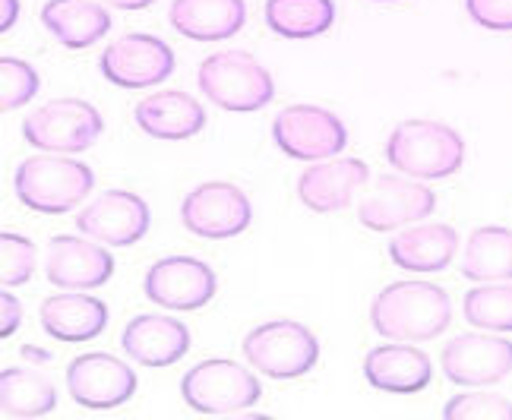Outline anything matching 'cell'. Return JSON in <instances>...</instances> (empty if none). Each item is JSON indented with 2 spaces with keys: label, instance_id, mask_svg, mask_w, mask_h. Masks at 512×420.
Listing matches in <instances>:
<instances>
[{
  "label": "cell",
  "instance_id": "obj_1",
  "mask_svg": "<svg viewBox=\"0 0 512 420\" xmlns=\"http://www.w3.org/2000/svg\"><path fill=\"white\" fill-rule=\"evenodd\" d=\"M452 304L440 285L430 282H392L370 307V326L389 342H430L449 329Z\"/></svg>",
  "mask_w": 512,
  "mask_h": 420
},
{
  "label": "cell",
  "instance_id": "obj_2",
  "mask_svg": "<svg viewBox=\"0 0 512 420\" xmlns=\"http://www.w3.org/2000/svg\"><path fill=\"white\" fill-rule=\"evenodd\" d=\"M386 162L415 180L452 177L465 162V139L440 120L411 117L389 133Z\"/></svg>",
  "mask_w": 512,
  "mask_h": 420
},
{
  "label": "cell",
  "instance_id": "obj_3",
  "mask_svg": "<svg viewBox=\"0 0 512 420\" xmlns=\"http://www.w3.org/2000/svg\"><path fill=\"white\" fill-rule=\"evenodd\" d=\"M95 187V174L89 165L67 155H32L13 174L16 199L32 212L64 215L76 209Z\"/></svg>",
  "mask_w": 512,
  "mask_h": 420
},
{
  "label": "cell",
  "instance_id": "obj_4",
  "mask_svg": "<svg viewBox=\"0 0 512 420\" xmlns=\"http://www.w3.org/2000/svg\"><path fill=\"white\" fill-rule=\"evenodd\" d=\"M200 92L215 108L250 114L266 108L275 98L272 73L247 51H219L209 54L196 73Z\"/></svg>",
  "mask_w": 512,
  "mask_h": 420
},
{
  "label": "cell",
  "instance_id": "obj_5",
  "mask_svg": "<svg viewBox=\"0 0 512 420\" xmlns=\"http://www.w3.org/2000/svg\"><path fill=\"white\" fill-rule=\"evenodd\" d=\"M244 357L269 379H298L317 367L320 338L294 319H272L247 332Z\"/></svg>",
  "mask_w": 512,
  "mask_h": 420
},
{
  "label": "cell",
  "instance_id": "obj_6",
  "mask_svg": "<svg viewBox=\"0 0 512 420\" xmlns=\"http://www.w3.org/2000/svg\"><path fill=\"white\" fill-rule=\"evenodd\" d=\"M263 386L250 370L225 357L196 364L181 379V398L200 414H231L260 402Z\"/></svg>",
  "mask_w": 512,
  "mask_h": 420
},
{
  "label": "cell",
  "instance_id": "obj_7",
  "mask_svg": "<svg viewBox=\"0 0 512 420\" xmlns=\"http://www.w3.org/2000/svg\"><path fill=\"white\" fill-rule=\"evenodd\" d=\"M105 130V120L83 98H54V102L42 105L32 117L23 120V136L26 143L57 152V155H76L86 152Z\"/></svg>",
  "mask_w": 512,
  "mask_h": 420
},
{
  "label": "cell",
  "instance_id": "obj_8",
  "mask_svg": "<svg viewBox=\"0 0 512 420\" xmlns=\"http://www.w3.org/2000/svg\"><path fill=\"white\" fill-rule=\"evenodd\" d=\"M272 143L294 162H323L348 146V130L320 105H291L272 120Z\"/></svg>",
  "mask_w": 512,
  "mask_h": 420
},
{
  "label": "cell",
  "instance_id": "obj_9",
  "mask_svg": "<svg viewBox=\"0 0 512 420\" xmlns=\"http://www.w3.org/2000/svg\"><path fill=\"white\" fill-rule=\"evenodd\" d=\"M181 222L190 234L225 240L238 237L253 222V206L241 187L228 180H209V184L193 187L181 203Z\"/></svg>",
  "mask_w": 512,
  "mask_h": 420
},
{
  "label": "cell",
  "instance_id": "obj_10",
  "mask_svg": "<svg viewBox=\"0 0 512 420\" xmlns=\"http://www.w3.org/2000/svg\"><path fill=\"white\" fill-rule=\"evenodd\" d=\"M98 70L117 89H152L174 73V51L162 38L133 32L102 51Z\"/></svg>",
  "mask_w": 512,
  "mask_h": 420
},
{
  "label": "cell",
  "instance_id": "obj_11",
  "mask_svg": "<svg viewBox=\"0 0 512 420\" xmlns=\"http://www.w3.org/2000/svg\"><path fill=\"white\" fill-rule=\"evenodd\" d=\"M67 392L76 405L92 411L121 408L136 395V373L114 354L92 351L70 360Z\"/></svg>",
  "mask_w": 512,
  "mask_h": 420
},
{
  "label": "cell",
  "instance_id": "obj_12",
  "mask_svg": "<svg viewBox=\"0 0 512 420\" xmlns=\"http://www.w3.org/2000/svg\"><path fill=\"white\" fill-rule=\"evenodd\" d=\"M440 367L456 386H494L512 373V342L487 332L459 335L443 348Z\"/></svg>",
  "mask_w": 512,
  "mask_h": 420
},
{
  "label": "cell",
  "instance_id": "obj_13",
  "mask_svg": "<svg viewBox=\"0 0 512 420\" xmlns=\"http://www.w3.org/2000/svg\"><path fill=\"white\" fill-rule=\"evenodd\" d=\"M146 297L165 310H200L219 291V278L209 269V263L193 256H168L159 259L146 272Z\"/></svg>",
  "mask_w": 512,
  "mask_h": 420
},
{
  "label": "cell",
  "instance_id": "obj_14",
  "mask_svg": "<svg viewBox=\"0 0 512 420\" xmlns=\"http://www.w3.org/2000/svg\"><path fill=\"white\" fill-rule=\"evenodd\" d=\"M149 206L143 196L127 190H108L76 215V228L83 237H92L108 247H133L149 231Z\"/></svg>",
  "mask_w": 512,
  "mask_h": 420
},
{
  "label": "cell",
  "instance_id": "obj_15",
  "mask_svg": "<svg viewBox=\"0 0 512 420\" xmlns=\"http://www.w3.org/2000/svg\"><path fill=\"white\" fill-rule=\"evenodd\" d=\"M437 209V193L418 184L408 174H383L361 209L358 218L370 231H396L405 225H415Z\"/></svg>",
  "mask_w": 512,
  "mask_h": 420
},
{
  "label": "cell",
  "instance_id": "obj_16",
  "mask_svg": "<svg viewBox=\"0 0 512 420\" xmlns=\"http://www.w3.org/2000/svg\"><path fill=\"white\" fill-rule=\"evenodd\" d=\"M45 275L54 288L64 291H95L111 282L114 275V256L105 244H92L83 237L61 234L48 244L45 256Z\"/></svg>",
  "mask_w": 512,
  "mask_h": 420
},
{
  "label": "cell",
  "instance_id": "obj_17",
  "mask_svg": "<svg viewBox=\"0 0 512 420\" xmlns=\"http://www.w3.org/2000/svg\"><path fill=\"white\" fill-rule=\"evenodd\" d=\"M136 127L162 143H184L206 127V111L193 95L181 89L152 92L133 111Z\"/></svg>",
  "mask_w": 512,
  "mask_h": 420
},
{
  "label": "cell",
  "instance_id": "obj_18",
  "mask_svg": "<svg viewBox=\"0 0 512 420\" xmlns=\"http://www.w3.org/2000/svg\"><path fill=\"white\" fill-rule=\"evenodd\" d=\"M121 345L127 357H133L140 367L162 370L177 364L190 351V329L181 319L168 316H136L127 323Z\"/></svg>",
  "mask_w": 512,
  "mask_h": 420
},
{
  "label": "cell",
  "instance_id": "obj_19",
  "mask_svg": "<svg viewBox=\"0 0 512 420\" xmlns=\"http://www.w3.org/2000/svg\"><path fill=\"white\" fill-rule=\"evenodd\" d=\"M42 329L64 345L92 342L108 326V307L105 300L92 294H51L38 307Z\"/></svg>",
  "mask_w": 512,
  "mask_h": 420
},
{
  "label": "cell",
  "instance_id": "obj_20",
  "mask_svg": "<svg viewBox=\"0 0 512 420\" xmlns=\"http://www.w3.org/2000/svg\"><path fill=\"white\" fill-rule=\"evenodd\" d=\"M430 376H433L430 357L411 342L380 345L364 357V379L380 392L415 395V392L427 389Z\"/></svg>",
  "mask_w": 512,
  "mask_h": 420
},
{
  "label": "cell",
  "instance_id": "obj_21",
  "mask_svg": "<svg viewBox=\"0 0 512 420\" xmlns=\"http://www.w3.org/2000/svg\"><path fill=\"white\" fill-rule=\"evenodd\" d=\"M370 168L361 158H336V162H320L301 174L298 199L310 212H336L351 203L358 187L367 184Z\"/></svg>",
  "mask_w": 512,
  "mask_h": 420
},
{
  "label": "cell",
  "instance_id": "obj_22",
  "mask_svg": "<svg viewBox=\"0 0 512 420\" xmlns=\"http://www.w3.org/2000/svg\"><path fill=\"white\" fill-rule=\"evenodd\" d=\"M171 26L190 42H225L247 23L244 0H174Z\"/></svg>",
  "mask_w": 512,
  "mask_h": 420
},
{
  "label": "cell",
  "instance_id": "obj_23",
  "mask_svg": "<svg viewBox=\"0 0 512 420\" xmlns=\"http://www.w3.org/2000/svg\"><path fill=\"white\" fill-rule=\"evenodd\" d=\"M459 250V234L452 225L424 222L402 231L389 244L392 263L405 272H443Z\"/></svg>",
  "mask_w": 512,
  "mask_h": 420
},
{
  "label": "cell",
  "instance_id": "obj_24",
  "mask_svg": "<svg viewBox=\"0 0 512 420\" xmlns=\"http://www.w3.org/2000/svg\"><path fill=\"white\" fill-rule=\"evenodd\" d=\"M45 29L70 51L92 48L111 29V16L95 0H48L42 7Z\"/></svg>",
  "mask_w": 512,
  "mask_h": 420
},
{
  "label": "cell",
  "instance_id": "obj_25",
  "mask_svg": "<svg viewBox=\"0 0 512 420\" xmlns=\"http://www.w3.org/2000/svg\"><path fill=\"white\" fill-rule=\"evenodd\" d=\"M468 282H512V231L500 225L478 228L462 253Z\"/></svg>",
  "mask_w": 512,
  "mask_h": 420
},
{
  "label": "cell",
  "instance_id": "obj_26",
  "mask_svg": "<svg viewBox=\"0 0 512 420\" xmlns=\"http://www.w3.org/2000/svg\"><path fill=\"white\" fill-rule=\"evenodd\" d=\"M0 405H4V414L19 420L45 417L57 405V389L42 370L7 367L0 376Z\"/></svg>",
  "mask_w": 512,
  "mask_h": 420
},
{
  "label": "cell",
  "instance_id": "obj_27",
  "mask_svg": "<svg viewBox=\"0 0 512 420\" xmlns=\"http://www.w3.org/2000/svg\"><path fill=\"white\" fill-rule=\"evenodd\" d=\"M332 23H336L332 0H266V26L291 42L317 38L329 32Z\"/></svg>",
  "mask_w": 512,
  "mask_h": 420
},
{
  "label": "cell",
  "instance_id": "obj_28",
  "mask_svg": "<svg viewBox=\"0 0 512 420\" xmlns=\"http://www.w3.org/2000/svg\"><path fill=\"white\" fill-rule=\"evenodd\" d=\"M465 319L487 332H512V282H481L465 294Z\"/></svg>",
  "mask_w": 512,
  "mask_h": 420
},
{
  "label": "cell",
  "instance_id": "obj_29",
  "mask_svg": "<svg viewBox=\"0 0 512 420\" xmlns=\"http://www.w3.org/2000/svg\"><path fill=\"white\" fill-rule=\"evenodd\" d=\"M38 86H42V79H38L35 67H29L26 60L19 57L0 60V108L4 111H16L26 102H32L38 95Z\"/></svg>",
  "mask_w": 512,
  "mask_h": 420
},
{
  "label": "cell",
  "instance_id": "obj_30",
  "mask_svg": "<svg viewBox=\"0 0 512 420\" xmlns=\"http://www.w3.org/2000/svg\"><path fill=\"white\" fill-rule=\"evenodd\" d=\"M443 417L446 420H512V402L503 395H484V392L456 395L443 408Z\"/></svg>",
  "mask_w": 512,
  "mask_h": 420
},
{
  "label": "cell",
  "instance_id": "obj_31",
  "mask_svg": "<svg viewBox=\"0 0 512 420\" xmlns=\"http://www.w3.org/2000/svg\"><path fill=\"white\" fill-rule=\"evenodd\" d=\"M0 256H4V288H19L26 285L35 272V244L26 240L23 234H4L0 237Z\"/></svg>",
  "mask_w": 512,
  "mask_h": 420
},
{
  "label": "cell",
  "instance_id": "obj_32",
  "mask_svg": "<svg viewBox=\"0 0 512 420\" xmlns=\"http://www.w3.org/2000/svg\"><path fill=\"white\" fill-rule=\"evenodd\" d=\"M471 23L490 32H512V0H465Z\"/></svg>",
  "mask_w": 512,
  "mask_h": 420
},
{
  "label": "cell",
  "instance_id": "obj_33",
  "mask_svg": "<svg viewBox=\"0 0 512 420\" xmlns=\"http://www.w3.org/2000/svg\"><path fill=\"white\" fill-rule=\"evenodd\" d=\"M19 323H23V307H19V300H16V294H7V288H4V294H0V338H7L19 329Z\"/></svg>",
  "mask_w": 512,
  "mask_h": 420
},
{
  "label": "cell",
  "instance_id": "obj_34",
  "mask_svg": "<svg viewBox=\"0 0 512 420\" xmlns=\"http://www.w3.org/2000/svg\"><path fill=\"white\" fill-rule=\"evenodd\" d=\"M19 19V0H0V32H10Z\"/></svg>",
  "mask_w": 512,
  "mask_h": 420
},
{
  "label": "cell",
  "instance_id": "obj_35",
  "mask_svg": "<svg viewBox=\"0 0 512 420\" xmlns=\"http://www.w3.org/2000/svg\"><path fill=\"white\" fill-rule=\"evenodd\" d=\"M105 4H111L117 10H146L155 4V0H105Z\"/></svg>",
  "mask_w": 512,
  "mask_h": 420
},
{
  "label": "cell",
  "instance_id": "obj_36",
  "mask_svg": "<svg viewBox=\"0 0 512 420\" xmlns=\"http://www.w3.org/2000/svg\"><path fill=\"white\" fill-rule=\"evenodd\" d=\"M377 4H396V0H377Z\"/></svg>",
  "mask_w": 512,
  "mask_h": 420
}]
</instances>
